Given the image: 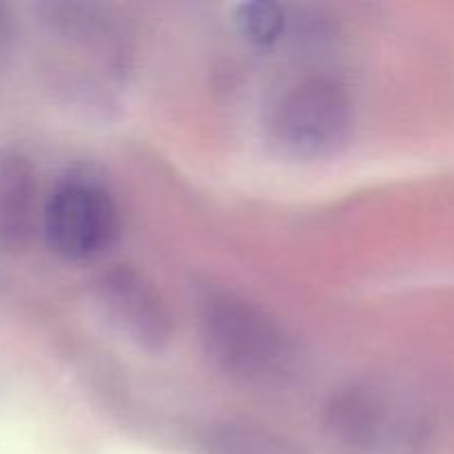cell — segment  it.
<instances>
[{
	"mask_svg": "<svg viewBox=\"0 0 454 454\" xmlns=\"http://www.w3.org/2000/svg\"><path fill=\"white\" fill-rule=\"evenodd\" d=\"M195 326L213 366L248 386H278L291 380L300 348L278 317L233 288H195Z\"/></svg>",
	"mask_w": 454,
	"mask_h": 454,
	"instance_id": "1",
	"label": "cell"
},
{
	"mask_svg": "<svg viewBox=\"0 0 454 454\" xmlns=\"http://www.w3.org/2000/svg\"><path fill=\"white\" fill-rule=\"evenodd\" d=\"M357 109L348 87L335 75L295 80L269 106L264 140L291 162H324L344 153L355 136Z\"/></svg>",
	"mask_w": 454,
	"mask_h": 454,
	"instance_id": "2",
	"label": "cell"
},
{
	"mask_svg": "<svg viewBox=\"0 0 454 454\" xmlns=\"http://www.w3.org/2000/svg\"><path fill=\"white\" fill-rule=\"evenodd\" d=\"M322 430L341 454H428L434 437L424 408L371 381L333 390Z\"/></svg>",
	"mask_w": 454,
	"mask_h": 454,
	"instance_id": "3",
	"label": "cell"
},
{
	"mask_svg": "<svg viewBox=\"0 0 454 454\" xmlns=\"http://www.w3.org/2000/svg\"><path fill=\"white\" fill-rule=\"evenodd\" d=\"M120 229L118 200L91 167L67 168L43 202L40 231L49 251L65 262L82 264L106 255Z\"/></svg>",
	"mask_w": 454,
	"mask_h": 454,
	"instance_id": "4",
	"label": "cell"
},
{
	"mask_svg": "<svg viewBox=\"0 0 454 454\" xmlns=\"http://www.w3.org/2000/svg\"><path fill=\"white\" fill-rule=\"evenodd\" d=\"M91 293L106 322L133 346L153 355L171 346L173 315L142 270L129 264L111 266L93 279Z\"/></svg>",
	"mask_w": 454,
	"mask_h": 454,
	"instance_id": "5",
	"label": "cell"
},
{
	"mask_svg": "<svg viewBox=\"0 0 454 454\" xmlns=\"http://www.w3.org/2000/svg\"><path fill=\"white\" fill-rule=\"evenodd\" d=\"M40 20L109 80H124L133 65V44L111 9L93 3H43Z\"/></svg>",
	"mask_w": 454,
	"mask_h": 454,
	"instance_id": "6",
	"label": "cell"
},
{
	"mask_svg": "<svg viewBox=\"0 0 454 454\" xmlns=\"http://www.w3.org/2000/svg\"><path fill=\"white\" fill-rule=\"evenodd\" d=\"M43 207L38 208V176L22 151L0 149V251L18 253L34 239Z\"/></svg>",
	"mask_w": 454,
	"mask_h": 454,
	"instance_id": "7",
	"label": "cell"
},
{
	"mask_svg": "<svg viewBox=\"0 0 454 454\" xmlns=\"http://www.w3.org/2000/svg\"><path fill=\"white\" fill-rule=\"evenodd\" d=\"M200 454H309L284 434L239 419L211 421L195 439Z\"/></svg>",
	"mask_w": 454,
	"mask_h": 454,
	"instance_id": "8",
	"label": "cell"
},
{
	"mask_svg": "<svg viewBox=\"0 0 454 454\" xmlns=\"http://www.w3.org/2000/svg\"><path fill=\"white\" fill-rule=\"evenodd\" d=\"M235 25L248 43L257 47H273L286 35L291 18L284 4L253 0L235 9Z\"/></svg>",
	"mask_w": 454,
	"mask_h": 454,
	"instance_id": "9",
	"label": "cell"
},
{
	"mask_svg": "<svg viewBox=\"0 0 454 454\" xmlns=\"http://www.w3.org/2000/svg\"><path fill=\"white\" fill-rule=\"evenodd\" d=\"M18 40V22L12 7L0 3V65L9 60Z\"/></svg>",
	"mask_w": 454,
	"mask_h": 454,
	"instance_id": "10",
	"label": "cell"
}]
</instances>
